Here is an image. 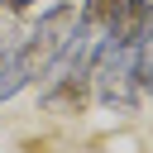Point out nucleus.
Segmentation results:
<instances>
[{"mask_svg":"<svg viewBox=\"0 0 153 153\" xmlns=\"http://www.w3.org/2000/svg\"><path fill=\"white\" fill-rule=\"evenodd\" d=\"M148 33V0H120L115 19L105 24V38L120 48V53H134Z\"/></svg>","mask_w":153,"mask_h":153,"instance_id":"3","label":"nucleus"},{"mask_svg":"<svg viewBox=\"0 0 153 153\" xmlns=\"http://www.w3.org/2000/svg\"><path fill=\"white\" fill-rule=\"evenodd\" d=\"M115 10H120V0H86L76 14H81V29L96 33V29H105V24L115 19Z\"/></svg>","mask_w":153,"mask_h":153,"instance_id":"4","label":"nucleus"},{"mask_svg":"<svg viewBox=\"0 0 153 153\" xmlns=\"http://www.w3.org/2000/svg\"><path fill=\"white\" fill-rule=\"evenodd\" d=\"M0 62H5V53H0Z\"/></svg>","mask_w":153,"mask_h":153,"instance_id":"6","label":"nucleus"},{"mask_svg":"<svg viewBox=\"0 0 153 153\" xmlns=\"http://www.w3.org/2000/svg\"><path fill=\"white\" fill-rule=\"evenodd\" d=\"M91 100H96L91 76H57V81H48V91L38 96V105H43L48 115H81Z\"/></svg>","mask_w":153,"mask_h":153,"instance_id":"2","label":"nucleus"},{"mask_svg":"<svg viewBox=\"0 0 153 153\" xmlns=\"http://www.w3.org/2000/svg\"><path fill=\"white\" fill-rule=\"evenodd\" d=\"M24 86H29V72H24L14 57H5V62H0V105H5L10 96H19Z\"/></svg>","mask_w":153,"mask_h":153,"instance_id":"5","label":"nucleus"},{"mask_svg":"<svg viewBox=\"0 0 153 153\" xmlns=\"http://www.w3.org/2000/svg\"><path fill=\"white\" fill-rule=\"evenodd\" d=\"M76 19H81V14H76V5H72V0H57V5H48V10L38 14L33 33L10 53V57L29 72V81H33V76H43V72L67 53V43L76 38Z\"/></svg>","mask_w":153,"mask_h":153,"instance_id":"1","label":"nucleus"}]
</instances>
